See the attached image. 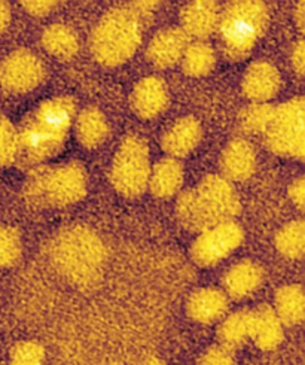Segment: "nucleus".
Returning <instances> with one entry per match:
<instances>
[{
    "instance_id": "nucleus-1",
    "label": "nucleus",
    "mask_w": 305,
    "mask_h": 365,
    "mask_svg": "<svg viewBox=\"0 0 305 365\" xmlns=\"http://www.w3.org/2000/svg\"><path fill=\"white\" fill-rule=\"evenodd\" d=\"M76 115L71 97L48 98L29 113L19 131V158L26 165H38L57 155L69 135Z\"/></svg>"
},
{
    "instance_id": "nucleus-2",
    "label": "nucleus",
    "mask_w": 305,
    "mask_h": 365,
    "mask_svg": "<svg viewBox=\"0 0 305 365\" xmlns=\"http://www.w3.org/2000/svg\"><path fill=\"white\" fill-rule=\"evenodd\" d=\"M48 258L54 269L76 287H90L101 277L106 264V246L86 225L64 227L51 237Z\"/></svg>"
},
{
    "instance_id": "nucleus-3",
    "label": "nucleus",
    "mask_w": 305,
    "mask_h": 365,
    "mask_svg": "<svg viewBox=\"0 0 305 365\" xmlns=\"http://www.w3.org/2000/svg\"><path fill=\"white\" fill-rule=\"evenodd\" d=\"M87 172L78 161L38 165L26 180L24 195L31 206L66 207L82 200L87 192Z\"/></svg>"
},
{
    "instance_id": "nucleus-4",
    "label": "nucleus",
    "mask_w": 305,
    "mask_h": 365,
    "mask_svg": "<svg viewBox=\"0 0 305 365\" xmlns=\"http://www.w3.org/2000/svg\"><path fill=\"white\" fill-rule=\"evenodd\" d=\"M142 19L133 9L116 8L101 19L91 33L93 57L108 68L130 60L142 43Z\"/></svg>"
},
{
    "instance_id": "nucleus-5",
    "label": "nucleus",
    "mask_w": 305,
    "mask_h": 365,
    "mask_svg": "<svg viewBox=\"0 0 305 365\" xmlns=\"http://www.w3.org/2000/svg\"><path fill=\"white\" fill-rule=\"evenodd\" d=\"M268 24V9L264 2L246 0V2L228 4L219 16V36L224 53L229 60L246 58Z\"/></svg>"
},
{
    "instance_id": "nucleus-6",
    "label": "nucleus",
    "mask_w": 305,
    "mask_h": 365,
    "mask_svg": "<svg viewBox=\"0 0 305 365\" xmlns=\"http://www.w3.org/2000/svg\"><path fill=\"white\" fill-rule=\"evenodd\" d=\"M150 158L148 143L139 136H128L118 148L110 168L113 188L124 197H139L149 184Z\"/></svg>"
},
{
    "instance_id": "nucleus-7",
    "label": "nucleus",
    "mask_w": 305,
    "mask_h": 365,
    "mask_svg": "<svg viewBox=\"0 0 305 365\" xmlns=\"http://www.w3.org/2000/svg\"><path fill=\"white\" fill-rule=\"evenodd\" d=\"M305 102L302 97L276 108L265 130L267 146L277 155L304 158L305 153Z\"/></svg>"
},
{
    "instance_id": "nucleus-8",
    "label": "nucleus",
    "mask_w": 305,
    "mask_h": 365,
    "mask_svg": "<svg viewBox=\"0 0 305 365\" xmlns=\"http://www.w3.org/2000/svg\"><path fill=\"white\" fill-rule=\"evenodd\" d=\"M244 239L243 228L234 222H220L200 233L191 247L192 259L202 267H212L229 257Z\"/></svg>"
},
{
    "instance_id": "nucleus-9",
    "label": "nucleus",
    "mask_w": 305,
    "mask_h": 365,
    "mask_svg": "<svg viewBox=\"0 0 305 365\" xmlns=\"http://www.w3.org/2000/svg\"><path fill=\"white\" fill-rule=\"evenodd\" d=\"M43 76V63L29 49H16L0 64V84L14 94H26L35 90Z\"/></svg>"
},
{
    "instance_id": "nucleus-10",
    "label": "nucleus",
    "mask_w": 305,
    "mask_h": 365,
    "mask_svg": "<svg viewBox=\"0 0 305 365\" xmlns=\"http://www.w3.org/2000/svg\"><path fill=\"white\" fill-rule=\"evenodd\" d=\"M219 222L232 221L240 212V198L234 187L224 176H206L195 187Z\"/></svg>"
},
{
    "instance_id": "nucleus-11",
    "label": "nucleus",
    "mask_w": 305,
    "mask_h": 365,
    "mask_svg": "<svg viewBox=\"0 0 305 365\" xmlns=\"http://www.w3.org/2000/svg\"><path fill=\"white\" fill-rule=\"evenodd\" d=\"M281 86V78L274 64L255 61L249 66L243 76V93L255 103H267L276 97Z\"/></svg>"
},
{
    "instance_id": "nucleus-12",
    "label": "nucleus",
    "mask_w": 305,
    "mask_h": 365,
    "mask_svg": "<svg viewBox=\"0 0 305 365\" xmlns=\"http://www.w3.org/2000/svg\"><path fill=\"white\" fill-rule=\"evenodd\" d=\"M190 45V38L182 29L170 27L158 31L150 41L146 57L155 68L167 69L172 68L179 60H182L186 46Z\"/></svg>"
},
{
    "instance_id": "nucleus-13",
    "label": "nucleus",
    "mask_w": 305,
    "mask_h": 365,
    "mask_svg": "<svg viewBox=\"0 0 305 365\" xmlns=\"http://www.w3.org/2000/svg\"><path fill=\"white\" fill-rule=\"evenodd\" d=\"M168 105V90L158 76H148L135 84L131 94V108L143 120H154Z\"/></svg>"
},
{
    "instance_id": "nucleus-14",
    "label": "nucleus",
    "mask_w": 305,
    "mask_h": 365,
    "mask_svg": "<svg viewBox=\"0 0 305 365\" xmlns=\"http://www.w3.org/2000/svg\"><path fill=\"white\" fill-rule=\"evenodd\" d=\"M220 168L224 178L229 182L249 179L257 169V153L246 139L231 140L220 157Z\"/></svg>"
},
{
    "instance_id": "nucleus-15",
    "label": "nucleus",
    "mask_w": 305,
    "mask_h": 365,
    "mask_svg": "<svg viewBox=\"0 0 305 365\" xmlns=\"http://www.w3.org/2000/svg\"><path fill=\"white\" fill-rule=\"evenodd\" d=\"M219 8L212 0H197L186 5L180 14L182 30L186 35L200 39H206L217 29Z\"/></svg>"
},
{
    "instance_id": "nucleus-16",
    "label": "nucleus",
    "mask_w": 305,
    "mask_h": 365,
    "mask_svg": "<svg viewBox=\"0 0 305 365\" xmlns=\"http://www.w3.org/2000/svg\"><path fill=\"white\" fill-rule=\"evenodd\" d=\"M176 213L179 222L192 233H202V231L220 224L195 188L185 191L179 197Z\"/></svg>"
},
{
    "instance_id": "nucleus-17",
    "label": "nucleus",
    "mask_w": 305,
    "mask_h": 365,
    "mask_svg": "<svg viewBox=\"0 0 305 365\" xmlns=\"http://www.w3.org/2000/svg\"><path fill=\"white\" fill-rule=\"evenodd\" d=\"M201 135V124L194 117H183L164 133L161 146L172 158L185 157L198 146Z\"/></svg>"
},
{
    "instance_id": "nucleus-18",
    "label": "nucleus",
    "mask_w": 305,
    "mask_h": 365,
    "mask_svg": "<svg viewBox=\"0 0 305 365\" xmlns=\"http://www.w3.org/2000/svg\"><path fill=\"white\" fill-rule=\"evenodd\" d=\"M264 270L255 261L244 259L234 264L224 277L225 294L234 300H243L257 292L262 285Z\"/></svg>"
},
{
    "instance_id": "nucleus-19",
    "label": "nucleus",
    "mask_w": 305,
    "mask_h": 365,
    "mask_svg": "<svg viewBox=\"0 0 305 365\" xmlns=\"http://www.w3.org/2000/svg\"><path fill=\"white\" fill-rule=\"evenodd\" d=\"M227 310L228 297L217 288H201L195 291L186 303V312L190 318L198 324H213L224 318Z\"/></svg>"
},
{
    "instance_id": "nucleus-20",
    "label": "nucleus",
    "mask_w": 305,
    "mask_h": 365,
    "mask_svg": "<svg viewBox=\"0 0 305 365\" xmlns=\"http://www.w3.org/2000/svg\"><path fill=\"white\" fill-rule=\"evenodd\" d=\"M284 337L283 324L269 306H261L252 312V333L250 339L261 351H274L281 344Z\"/></svg>"
},
{
    "instance_id": "nucleus-21",
    "label": "nucleus",
    "mask_w": 305,
    "mask_h": 365,
    "mask_svg": "<svg viewBox=\"0 0 305 365\" xmlns=\"http://www.w3.org/2000/svg\"><path fill=\"white\" fill-rule=\"evenodd\" d=\"M183 184V168L176 158H164L150 170L148 188L158 198H170Z\"/></svg>"
},
{
    "instance_id": "nucleus-22",
    "label": "nucleus",
    "mask_w": 305,
    "mask_h": 365,
    "mask_svg": "<svg viewBox=\"0 0 305 365\" xmlns=\"http://www.w3.org/2000/svg\"><path fill=\"white\" fill-rule=\"evenodd\" d=\"M75 128L79 143L88 149L100 146L109 135V124L103 112L93 106L86 108L78 115Z\"/></svg>"
},
{
    "instance_id": "nucleus-23",
    "label": "nucleus",
    "mask_w": 305,
    "mask_h": 365,
    "mask_svg": "<svg viewBox=\"0 0 305 365\" xmlns=\"http://www.w3.org/2000/svg\"><path fill=\"white\" fill-rule=\"evenodd\" d=\"M274 312L283 325H298L304 321L305 297L302 287L286 285L280 288L274 298Z\"/></svg>"
},
{
    "instance_id": "nucleus-24",
    "label": "nucleus",
    "mask_w": 305,
    "mask_h": 365,
    "mask_svg": "<svg viewBox=\"0 0 305 365\" xmlns=\"http://www.w3.org/2000/svg\"><path fill=\"white\" fill-rule=\"evenodd\" d=\"M42 43L46 51L58 60H71L79 49L76 33L66 24H53L45 29Z\"/></svg>"
},
{
    "instance_id": "nucleus-25",
    "label": "nucleus",
    "mask_w": 305,
    "mask_h": 365,
    "mask_svg": "<svg viewBox=\"0 0 305 365\" xmlns=\"http://www.w3.org/2000/svg\"><path fill=\"white\" fill-rule=\"evenodd\" d=\"M252 310H239L227 317L217 329V337L222 346L234 351L250 339Z\"/></svg>"
},
{
    "instance_id": "nucleus-26",
    "label": "nucleus",
    "mask_w": 305,
    "mask_h": 365,
    "mask_svg": "<svg viewBox=\"0 0 305 365\" xmlns=\"http://www.w3.org/2000/svg\"><path fill=\"white\" fill-rule=\"evenodd\" d=\"M216 63V54L214 49L202 41H197L186 46L183 57H182V66L183 72L190 76H205L210 73L214 68Z\"/></svg>"
},
{
    "instance_id": "nucleus-27",
    "label": "nucleus",
    "mask_w": 305,
    "mask_h": 365,
    "mask_svg": "<svg viewBox=\"0 0 305 365\" xmlns=\"http://www.w3.org/2000/svg\"><path fill=\"white\" fill-rule=\"evenodd\" d=\"M277 251L289 259H299L305 252V224L294 221L286 224L276 236Z\"/></svg>"
},
{
    "instance_id": "nucleus-28",
    "label": "nucleus",
    "mask_w": 305,
    "mask_h": 365,
    "mask_svg": "<svg viewBox=\"0 0 305 365\" xmlns=\"http://www.w3.org/2000/svg\"><path fill=\"white\" fill-rule=\"evenodd\" d=\"M276 108L268 103H253L244 108L239 117V123L243 131L249 135H258L265 133L271 120H273Z\"/></svg>"
},
{
    "instance_id": "nucleus-29",
    "label": "nucleus",
    "mask_w": 305,
    "mask_h": 365,
    "mask_svg": "<svg viewBox=\"0 0 305 365\" xmlns=\"http://www.w3.org/2000/svg\"><path fill=\"white\" fill-rule=\"evenodd\" d=\"M23 251L21 236L12 227L0 225V269L11 267L19 261Z\"/></svg>"
},
{
    "instance_id": "nucleus-30",
    "label": "nucleus",
    "mask_w": 305,
    "mask_h": 365,
    "mask_svg": "<svg viewBox=\"0 0 305 365\" xmlns=\"http://www.w3.org/2000/svg\"><path fill=\"white\" fill-rule=\"evenodd\" d=\"M19 158V131L14 124L0 117V168L11 165Z\"/></svg>"
},
{
    "instance_id": "nucleus-31",
    "label": "nucleus",
    "mask_w": 305,
    "mask_h": 365,
    "mask_svg": "<svg viewBox=\"0 0 305 365\" xmlns=\"http://www.w3.org/2000/svg\"><path fill=\"white\" fill-rule=\"evenodd\" d=\"M45 349L38 341H20L16 343L9 355V365H43Z\"/></svg>"
},
{
    "instance_id": "nucleus-32",
    "label": "nucleus",
    "mask_w": 305,
    "mask_h": 365,
    "mask_svg": "<svg viewBox=\"0 0 305 365\" xmlns=\"http://www.w3.org/2000/svg\"><path fill=\"white\" fill-rule=\"evenodd\" d=\"M234 351L222 344H216L201 355L197 365H234Z\"/></svg>"
},
{
    "instance_id": "nucleus-33",
    "label": "nucleus",
    "mask_w": 305,
    "mask_h": 365,
    "mask_svg": "<svg viewBox=\"0 0 305 365\" xmlns=\"http://www.w3.org/2000/svg\"><path fill=\"white\" fill-rule=\"evenodd\" d=\"M21 5L29 14L35 16H43L57 6L56 2H48V0H31V2H23Z\"/></svg>"
},
{
    "instance_id": "nucleus-34",
    "label": "nucleus",
    "mask_w": 305,
    "mask_h": 365,
    "mask_svg": "<svg viewBox=\"0 0 305 365\" xmlns=\"http://www.w3.org/2000/svg\"><path fill=\"white\" fill-rule=\"evenodd\" d=\"M292 64L299 76L304 75L305 71V43L299 41L292 49Z\"/></svg>"
},
{
    "instance_id": "nucleus-35",
    "label": "nucleus",
    "mask_w": 305,
    "mask_h": 365,
    "mask_svg": "<svg viewBox=\"0 0 305 365\" xmlns=\"http://www.w3.org/2000/svg\"><path fill=\"white\" fill-rule=\"evenodd\" d=\"M289 195L292 198V202L299 207L304 209V200H305V180L304 178H298L294 184L289 188Z\"/></svg>"
},
{
    "instance_id": "nucleus-36",
    "label": "nucleus",
    "mask_w": 305,
    "mask_h": 365,
    "mask_svg": "<svg viewBox=\"0 0 305 365\" xmlns=\"http://www.w3.org/2000/svg\"><path fill=\"white\" fill-rule=\"evenodd\" d=\"M11 21V8L6 2H0V33H4Z\"/></svg>"
},
{
    "instance_id": "nucleus-37",
    "label": "nucleus",
    "mask_w": 305,
    "mask_h": 365,
    "mask_svg": "<svg viewBox=\"0 0 305 365\" xmlns=\"http://www.w3.org/2000/svg\"><path fill=\"white\" fill-rule=\"evenodd\" d=\"M304 14H305V2H299L298 9H296V21L301 29H304V21H305Z\"/></svg>"
},
{
    "instance_id": "nucleus-38",
    "label": "nucleus",
    "mask_w": 305,
    "mask_h": 365,
    "mask_svg": "<svg viewBox=\"0 0 305 365\" xmlns=\"http://www.w3.org/2000/svg\"><path fill=\"white\" fill-rule=\"evenodd\" d=\"M145 365H165V364L161 359H158V358H150V359H148L145 362Z\"/></svg>"
}]
</instances>
